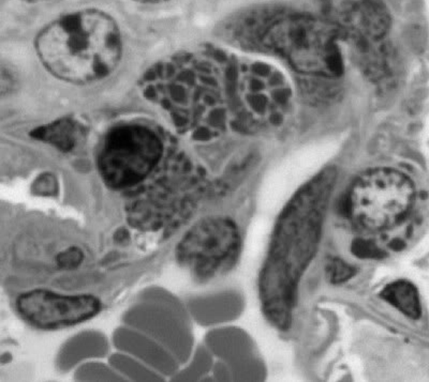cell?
<instances>
[{
    "label": "cell",
    "instance_id": "1",
    "mask_svg": "<svg viewBox=\"0 0 429 382\" xmlns=\"http://www.w3.org/2000/svg\"><path fill=\"white\" fill-rule=\"evenodd\" d=\"M36 49L54 75L85 84L105 78L116 68L121 37L110 16L99 10H80L47 25L37 37Z\"/></svg>",
    "mask_w": 429,
    "mask_h": 382
},
{
    "label": "cell",
    "instance_id": "2",
    "mask_svg": "<svg viewBox=\"0 0 429 382\" xmlns=\"http://www.w3.org/2000/svg\"><path fill=\"white\" fill-rule=\"evenodd\" d=\"M344 36L346 35L325 18L276 14L266 25L261 40L295 70L334 78L342 70L340 42Z\"/></svg>",
    "mask_w": 429,
    "mask_h": 382
},
{
    "label": "cell",
    "instance_id": "3",
    "mask_svg": "<svg viewBox=\"0 0 429 382\" xmlns=\"http://www.w3.org/2000/svg\"><path fill=\"white\" fill-rule=\"evenodd\" d=\"M416 189L405 173L375 168L363 173L350 187L346 211L354 224L381 231L399 224L409 214Z\"/></svg>",
    "mask_w": 429,
    "mask_h": 382
},
{
    "label": "cell",
    "instance_id": "4",
    "mask_svg": "<svg viewBox=\"0 0 429 382\" xmlns=\"http://www.w3.org/2000/svg\"><path fill=\"white\" fill-rule=\"evenodd\" d=\"M162 142L143 125H121L107 134L98 158L99 173L107 187L126 189L147 177L162 156Z\"/></svg>",
    "mask_w": 429,
    "mask_h": 382
},
{
    "label": "cell",
    "instance_id": "5",
    "mask_svg": "<svg viewBox=\"0 0 429 382\" xmlns=\"http://www.w3.org/2000/svg\"><path fill=\"white\" fill-rule=\"evenodd\" d=\"M241 249L238 228L232 220L210 216L193 225L176 247L179 264L198 278L224 273L236 261Z\"/></svg>",
    "mask_w": 429,
    "mask_h": 382
},
{
    "label": "cell",
    "instance_id": "6",
    "mask_svg": "<svg viewBox=\"0 0 429 382\" xmlns=\"http://www.w3.org/2000/svg\"><path fill=\"white\" fill-rule=\"evenodd\" d=\"M16 307L27 322L42 330L72 327L101 311L100 300L92 295H64L45 289L23 293Z\"/></svg>",
    "mask_w": 429,
    "mask_h": 382
},
{
    "label": "cell",
    "instance_id": "7",
    "mask_svg": "<svg viewBox=\"0 0 429 382\" xmlns=\"http://www.w3.org/2000/svg\"><path fill=\"white\" fill-rule=\"evenodd\" d=\"M323 9L325 18L354 40H380L391 27L382 0H323Z\"/></svg>",
    "mask_w": 429,
    "mask_h": 382
},
{
    "label": "cell",
    "instance_id": "8",
    "mask_svg": "<svg viewBox=\"0 0 429 382\" xmlns=\"http://www.w3.org/2000/svg\"><path fill=\"white\" fill-rule=\"evenodd\" d=\"M382 297L412 319H418L422 314L418 290L410 283L400 281L387 285L382 291Z\"/></svg>",
    "mask_w": 429,
    "mask_h": 382
},
{
    "label": "cell",
    "instance_id": "9",
    "mask_svg": "<svg viewBox=\"0 0 429 382\" xmlns=\"http://www.w3.org/2000/svg\"><path fill=\"white\" fill-rule=\"evenodd\" d=\"M18 85V78L13 70L0 63V98L9 96Z\"/></svg>",
    "mask_w": 429,
    "mask_h": 382
},
{
    "label": "cell",
    "instance_id": "10",
    "mask_svg": "<svg viewBox=\"0 0 429 382\" xmlns=\"http://www.w3.org/2000/svg\"><path fill=\"white\" fill-rule=\"evenodd\" d=\"M350 273H351V269L346 267L344 264H335L333 272L335 281H344L346 276H350Z\"/></svg>",
    "mask_w": 429,
    "mask_h": 382
},
{
    "label": "cell",
    "instance_id": "11",
    "mask_svg": "<svg viewBox=\"0 0 429 382\" xmlns=\"http://www.w3.org/2000/svg\"><path fill=\"white\" fill-rule=\"evenodd\" d=\"M135 1H140V3H159V1H164V0H135Z\"/></svg>",
    "mask_w": 429,
    "mask_h": 382
},
{
    "label": "cell",
    "instance_id": "12",
    "mask_svg": "<svg viewBox=\"0 0 429 382\" xmlns=\"http://www.w3.org/2000/svg\"><path fill=\"white\" fill-rule=\"evenodd\" d=\"M25 1H28V3H37V1H44V0H25Z\"/></svg>",
    "mask_w": 429,
    "mask_h": 382
}]
</instances>
